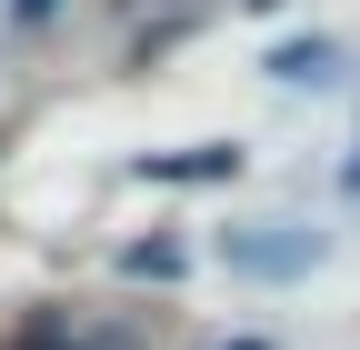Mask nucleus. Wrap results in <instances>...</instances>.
I'll return each mask as SVG.
<instances>
[{
  "instance_id": "f257e3e1",
  "label": "nucleus",
  "mask_w": 360,
  "mask_h": 350,
  "mask_svg": "<svg viewBox=\"0 0 360 350\" xmlns=\"http://www.w3.org/2000/svg\"><path fill=\"white\" fill-rule=\"evenodd\" d=\"M220 250H231V271H250V280H300V271H310V260H321L330 240H321V231H290V221H270V231H231Z\"/></svg>"
},
{
  "instance_id": "f03ea898",
  "label": "nucleus",
  "mask_w": 360,
  "mask_h": 350,
  "mask_svg": "<svg viewBox=\"0 0 360 350\" xmlns=\"http://www.w3.org/2000/svg\"><path fill=\"white\" fill-rule=\"evenodd\" d=\"M130 181H170V190H200V181H240V150L231 141H200V150H141Z\"/></svg>"
},
{
  "instance_id": "7ed1b4c3",
  "label": "nucleus",
  "mask_w": 360,
  "mask_h": 350,
  "mask_svg": "<svg viewBox=\"0 0 360 350\" xmlns=\"http://www.w3.org/2000/svg\"><path fill=\"white\" fill-rule=\"evenodd\" d=\"M260 70H270V80H290V91H300V80L321 91V80H340V51H330V40H281Z\"/></svg>"
},
{
  "instance_id": "20e7f679",
  "label": "nucleus",
  "mask_w": 360,
  "mask_h": 350,
  "mask_svg": "<svg viewBox=\"0 0 360 350\" xmlns=\"http://www.w3.org/2000/svg\"><path fill=\"white\" fill-rule=\"evenodd\" d=\"M120 271H130V280H180V250H170V240H130Z\"/></svg>"
},
{
  "instance_id": "39448f33",
  "label": "nucleus",
  "mask_w": 360,
  "mask_h": 350,
  "mask_svg": "<svg viewBox=\"0 0 360 350\" xmlns=\"http://www.w3.org/2000/svg\"><path fill=\"white\" fill-rule=\"evenodd\" d=\"M51 11H60V0H11V20H20V30H40Z\"/></svg>"
},
{
  "instance_id": "423d86ee",
  "label": "nucleus",
  "mask_w": 360,
  "mask_h": 350,
  "mask_svg": "<svg viewBox=\"0 0 360 350\" xmlns=\"http://www.w3.org/2000/svg\"><path fill=\"white\" fill-rule=\"evenodd\" d=\"M350 190H360V160H350Z\"/></svg>"
},
{
  "instance_id": "0eeeda50",
  "label": "nucleus",
  "mask_w": 360,
  "mask_h": 350,
  "mask_svg": "<svg viewBox=\"0 0 360 350\" xmlns=\"http://www.w3.org/2000/svg\"><path fill=\"white\" fill-rule=\"evenodd\" d=\"M30 350H60V340H30Z\"/></svg>"
},
{
  "instance_id": "6e6552de",
  "label": "nucleus",
  "mask_w": 360,
  "mask_h": 350,
  "mask_svg": "<svg viewBox=\"0 0 360 350\" xmlns=\"http://www.w3.org/2000/svg\"><path fill=\"white\" fill-rule=\"evenodd\" d=\"M231 350H260V340H231Z\"/></svg>"
},
{
  "instance_id": "1a4fd4ad",
  "label": "nucleus",
  "mask_w": 360,
  "mask_h": 350,
  "mask_svg": "<svg viewBox=\"0 0 360 350\" xmlns=\"http://www.w3.org/2000/svg\"><path fill=\"white\" fill-rule=\"evenodd\" d=\"M130 11H141V0H130Z\"/></svg>"
}]
</instances>
